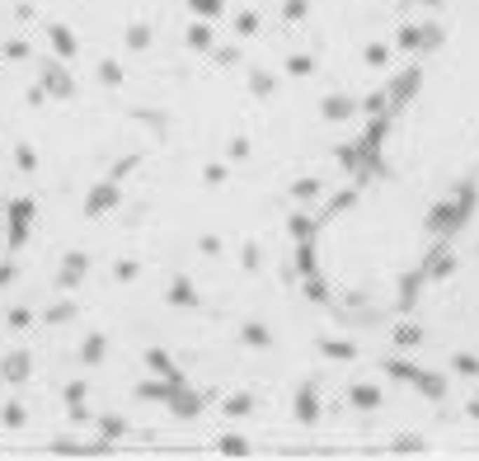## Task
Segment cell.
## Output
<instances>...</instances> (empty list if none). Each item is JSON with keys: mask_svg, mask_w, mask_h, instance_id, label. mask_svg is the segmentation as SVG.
I'll list each match as a JSON object with an SVG mask.
<instances>
[{"mask_svg": "<svg viewBox=\"0 0 479 461\" xmlns=\"http://www.w3.org/2000/svg\"><path fill=\"white\" fill-rule=\"evenodd\" d=\"M451 269H456V259H451V250H447V236H442V245H433V255H428L423 273H428V278H451Z\"/></svg>", "mask_w": 479, "mask_h": 461, "instance_id": "7", "label": "cell"}, {"mask_svg": "<svg viewBox=\"0 0 479 461\" xmlns=\"http://www.w3.org/2000/svg\"><path fill=\"white\" fill-rule=\"evenodd\" d=\"M395 339H400V344H418V330H414V325H400V330H395Z\"/></svg>", "mask_w": 479, "mask_h": 461, "instance_id": "46", "label": "cell"}, {"mask_svg": "<svg viewBox=\"0 0 479 461\" xmlns=\"http://www.w3.org/2000/svg\"><path fill=\"white\" fill-rule=\"evenodd\" d=\"M5 57H29V43H24V38H10V43H5Z\"/></svg>", "mask_w": 479, "mask_h": 461, "instance_id": "36", "label": "cell"}, {"mask_svg": "<svg viewBox=\"0 0 479 461\" xmlns=\"http://www.w3.org/2000/svg\"><path fill=\"white\" fill-rule=\"evenodd\" d=\"M174 391H179L174 382H141V386H137V396H141V400H170Z\"/></svg>", "mask_w": 479, "mask_h": 461, "instance_id": "12", "label": "cell"}, {"mask_svg": "<svg viewBox=\"0 0 479 461\" xmlns=\"http://www.w3.org/2000/svg\"><path fill=\"white\" fill-rule=\"evenodd\" d=\"M15 160H19V170H24V175H33V170H38V156H33L29 146H15Z\"/></svg>", "mask_w": 479, "mask_h": 461, "instance_id": "26", "label": "cell"}, {"mask_svg": "<svg viewBox=\"0 0 479 461\" xmlns=\"http://www.w3.org/2000/svg\"><path fill=\"white\" fill-rule=\"evenodd\" d=\"M47 38H52V48H57V57H76V52H80L76 33L66 29V24H52V29H47Z\"/></svg>", "mask_w": 479, "mask_h": 461, "instance_id": "9", "label": "cell"}, {"mask_svg": "<svg viewBox=\"0 0 479 461\" xmlns=\"http://www.w3.org/2000/svg\"><path fill=\"white\" fill-rule=\"evenodd\" d=\"M10 278H15V269H10V264H0V287L10 283Z\"/></svg>", "mask_w": 479, "mask_h": 461, "instance_id": "53", "label": "cell"}, {"mask_svg": "<svg viewBox=\"0 0 479 461\" xmlns=\"http://www.w3.org/2000/svg\"><path fill=\"white\" fill-rule=\"evenodd\" d=\"M217 62H221V66H235V62H240V52H235V48H221Z\"/></svg>", "mask_w": 479, "mask_h": 461, "instance_id": "49", "label": "cell"}, {"mask_svg": "<svg viewBox=\"0 0 479 461\" xmlns=\"http://www.w3.org/2000/svg\"><path fill=\"white\" fill-rule=\"evenodd\" d=\"M292 236L296 240H310V236H315V222H310V217H292Z\"/></svg>", "mask_w": 479, "mask_h": 461, "instance_id": "29", "label": "cell"}, {"mask_svg": "<svg viewBox=\"0 0 479 461\" xmlns=\"http://www.w3.org/2000/svg\"><path fill=\"white\" fill-rule=\"evenodd\" d=\"M245 269H259V245H245Z\"/></svg>", "mask_w": 479, "mask_h": 461, "instance_id": "51", "label": "cell"}, {"mask_svg": "<svg viewBox=\"0 0 479 461\" xmlns=\"http://www.w3.org/2000/svg\"><path fill=\"white\" fill-rule=\"evenodd\" d=\"M170 405H174V414H179V419H193V414L202 410V400L193 396V391H184V386H179V391L170 396Z\"/></svg>", "mask_w": 479, "mask_h": 461, "instance_id": "11", "label": "cell"}, {"mask_svg": "<svg viewBox=\"0 0 479 461\" xmlns=\"http://www.w3.org/2000/svg\"><path fill=\"white\" fill-rule=\"evenodd\" d=\"M456 372H461V377H479V358H470V353H456Z\"/></svg>", "mask_w": 479, "mask_h": 461, "instance_id": "27", "label": "cell"}, {"mask_svg": "<svg viewBox=\"0 0 479 461\" xmlns=\"http://www.w3.org/2000/svg\"><path fill=\"white\" fill-rule=\"evenodd\" d=\"M118 278H123V283H132V278H137V264H132V259H123V264H118Z\"/></svg>", "mask_w": 479, "mask_h": 461, "instance_id": "48", "label": "cell"}, {"mask_svg": "<svg viewBox=\"0 0 479 461\" xmlns=\"http://www.w3.org/2000/svg\"><path fill=\"white\" fill-rule=\"evenodd\" d=\"M113 207H118V179H99L85 198V217H109Z\"/></svg>", "mask_w": 479, "mask_h": 461, "instance_id": "2", "label": "cell"}, {"mask_svg": "<svg viewBox=\"0 0 479 461\" xmlns=\"http://www.w3.org/2000/svg\"><path fill=\"white\" fill-rule=\"evenodd\" d=\"M353 405L357 410H371V405H381V391L376 386H353Z\"/></svg>", "mask_w": 479, "mask_h": 461, "instance_id": "17", "label": "cell"}, {"mask_svg": "<svg viewBox=\"0 0 479 461\" xmlns=\"http://www.w3.org/2000/svg\"><path fill=\"white\" fill-rule=\"evenodd\" d=\"M146 43H151V29H146V24H132V29H127V48H146Z\"/></svg>", "mask_w": 479, "mask_h": 461, "instance_id": "23", "label": "cell"}, {"mask_svg": "<svg viewBox=\"0 0 479 461\" xmlns=\"http://www.w3.org/2000/svg\"><path fill=\"white\" fill-rule=\"evenodd\" d=\"M287 71H292V76H310V71H315V62H310V57H292V62H287Z\"/></svg>", "mask_w": 479, "mask_h": 461, "instance_id": "34", "label": "cell"}, {"mask_svg": "<svg viewBox=\"0 0 479 461\" xmlns=\"http://www.w3.org/2000/svg\"><path fill=\"white\" fill-rule=\"evenodd\" d=\"M325 353H329V358H353V344H339V339H325Z\"/></svg>", "mask_w": 479, "mask_h": 461, "instance_id": "33", "label": "cell"}, {"mask_svg": "<svg viewBox=\"0 0 479 461\" xmlns=\"http://www.w3.org/2000/svg\"><path fill=\"white\" fill-rule=\"evenodd\" d=\"M418 48H423V52L442 48V29H437V24H423V43H418Z\"/></svg>", "mask_w": 479, "mask_h": 461, "instance_id": "30", "label": "cell"}, {"mask_svg": "<svg viewBox=\"0 0 479 461\" xmlns=\"http://www.w3.org/2000/svg\"><path fill=\"white\" fill-rule=\"evenodd\" d=\"M80 400H85V386L71 382V386H66V405H80Z\"/></svg>", "mask_w": 479, "mask_h": 461, "instance_id": "45", "label": "cell"}, {"mask_svg": "<svg viewBox=\"0 0 479 461\" xmlns=\"http://www.w3.org/2000/svg\"><path fill=\"white\" fill-rule=\"evenodd\" d=\"M29 320H33L29 311H10V325H15V330H24V325H29Z\"/></svg>", "mask_w": 479, "mask_h": 461, "instance_id": "52", "label": "cell"}, {"mask_svg": "<svg viewBox=\"0 0 479 461\" xmlns=\"http://www.w3.org/2000/svg\"><path fill=\"white\" fill-rule=\"evenodd\" d=\"M367 62L371 66H386V48H381V43H371V48H367Z\"/></svg>", "mask_w": 479, "mask_h": 461, "instance_id": "44", "label": "cell"}, {"mask_svg": "<svg viewBox=\"0 0 479 461\" xmlns=\"http://www.w3.org/2000/svg\"><path fill=\"white\" fill-rule=\"evenodd\" d=\"M348 113H353V99H343V95L325 99V118H348Z\"/></svg>", "mask_w": 479, "mask_h": 461, "instance_id": "20", "label": "cell"}, {"mask_svg": "<svg viewBox=\"0 0 479 461\" xmlns=\"http://www.w3.org/2000/svg\"><path fill=\"white\" fill-rule=\"evenodd\" d=\"M146 363H151V372H160V377H165V382H174V386H184V372H179V367L170 363V353H160V349H151V353H146Z\"/></svg>", "mask_w": 479, "mask_h": 461, "instance_id": "8", "label": "cell"}, {"mask_svg": "<svg viewBox=\"0 0 479 461\" xmlns=\"http://www.w3.org/2000/svg\"><path fill=\"white\" fill-rule=\"evenodd\" d=\"M170 302H174V306H193V302H198V292H193V283H188V278H174Z\"/></svg>", "mask_w": 479, "mask_h": 461, "instance_id": "16", "label": "cell"}, {"mask_svg": "<svg viewBox=\"0 0 479 461\" xmlns=\"http://www.w3.org/2000/svg\"><path fill=\"white\" fill-rule=\"evenodd\" d=\"M104 349H109V344H104V334H90V339H85V344H80V363H99V358H104Z\"/></svg>", "mask_w": 479, "mask_h": 461, "instance_id": "15", "label": "cell"}, {"mask_svg": "<svg viewBox=\"0 0 479 461\" xmlns=\"http://www.w3.org/2000/svg\"><path fill=\"white\" fill-rule=\"evenodd\" d=\"M245 344H268V330L263 325H245Z\"/></svg>", "mask_w": 479, "mask_h": 461, "instance_id": "39", "label": "cell"}, {"mask_svg": "<svg viewBox=\"0 0 479 461\" xmlns=\"http://www.w3.org/2000/svg\"><path fill=\"white\" fill-rule=\"evenodd\" d=\"M188 5H193L202 19H212V15H221V5H226V0H188Z\"/></svg>", "mask_w": 479, "mask_h": 461, "instance_id": "28", "label": "cell"}, {"mask_svg": "<svg viewBox=\"0 0 479 461\" xmlns=\"http://www.w3.org/2000/svg\"><path fill=\"white\" fill-rule=\"evenodd\" d=\"M395 452H423V438L418 433H404V438H395Z\"/></svg>", "mask_w": 479, "mask_h": 461, "instance_id": "32", "label": "cell"}, {"mask_svg": "<svg viewBox=\"0 0 479 461\" xmlns=\"http://www.w3.org/2000/svg\"><path fill=\"white\" fill-rule=\"evenodd\" d=\"M52 452H62V457H71V452H76V457H80L85 447H80V443H71V438H57V443H52Z\"/></svg>", "mask_w": 479, "mask_h": 461, "instance_id": "40", "label": "cell"}, {"mask_svg": "<svg viewBox=\"0 0 479 461\" xmlns=\"http://www.w3.org/2000/svg\"><path fill=\"white\" fill-rule=\"evenodd\" d=\"M207 184H226V170L221 165H207Z\"/></svg>", "mask_w": 479, "mask_h": 461, "instance_id": "50", "label": "cell"}, {"mask_svg": "<svg viewBox=\"0 0 479 461\" xmlns=\"http://www.w3.org/2000/svg\"><path fill=\"white\" fill-rule=\"evenodd\" d=\"M24 419H29L24 405H5V410H0V424H5V429H24Z\"/></svg>", "mask_w": 479, "mask_h": 461, "instance_id": "21", "label": "cell"}, {"mask_svg": "<svg viewBox=\"0 0 479 461\" xmlns=\"http://www.w3.org/2000/svg\"><path fill=\"white\" fill-rule=\"evenodd\" d=\"M0 377H5V382H24V377H29V353H10V358L0 363Z\"/></svg>", "mask_w": 479, "mask_h": 461, "instance_id": "10", "label": "cell"}, {"mask_svg": "<svg viewBox=\"0 0 479 461\" xmlns=\"http://www.w3.org/2000/svg\"><path fill=\"white\" fill-rule=\"evenodd\" d=\"M456 207H461V217H470V212H475V184H470V179L456 189Z\"/></svg>", "mask_w": 479, "mask_h": 461, "instance_id": "19", "label": "cell"}, {"mask_svg": "<svg viewBox=\"0 0 479 461\" xmlns=\"http://www.w3.org/2000/svg\"><path fill=\"white\" fill-rule=\"evenodd\" d=\"M221 452H231V457H245L249 447H245V438H240V433H226V438H221Z\"/></svg>", "mask_w": 479, "mask_h": 461, "instance_id": "25", "label": "cell"}, {"mask_svg": "<svg viewBox=\"0 0 479 461\" xmlns=\"http://www.w3.org/2000/svg\"><path fill=\"white\" fill-rule=\"evenodd\" d=\"M188 43H193V48H212V29H207V24H193V29H188Z\"/></svg>", "mask_w": 479, "mask_h": 461, "instance_id": "24", "label": "cell"}, {"mask_svg": "<svg viewBox=\"0 0 479 461\" xmlns=\"http://www.w3.org/2000/svg\"><path fill=\"white\" fill-rule=\"evenodd\" d=\"M71 320H76V306L71 302H57L52 311H47V325H71Z\"/></svg>", "mask_w": 479, "mask_h": 461, "instance_id": "18", "label": "cell"}, {"mask_svg": "<svg viewBox=\"0 0 479 461\" xmlns=\"http://www.w3.org/2000/svg\"><path fill=\"white\" fill-rule=\"evenodd\" d=\"M292 193H296V198H315V193H320V184H315V179H301Z\"/></svg>", "mask_w": 479, "mask_h": 461, "instance_id": "41", "label": "cell"}, {"mask_svg": "<svg viewBox=\"0 0 479 461\" xmlns=\"http://www.w3.org/2000/svg\"><path fill=\"white\" fill-rule=\"evenodd\" d=\"M423 5H442V0H423Z\"/></svg>", "mask_w": 479, "mask_h": 461, "instance_id": "54", "label": "cell"}, {"mask_svg": "<svg viewBox=\"0 0 479 461\" xmlns=\"http://www.w3.org/2000/svg\"><path fill=\"white\" fill-rule=\"evenodd\" d=\"M386 372H390V377H395V382H414V377H418V367L400 363V358H390V363H386Z\"/></svg>", "mask_w": 479, "mask_h": 461, "instance_id": "22", "label": "cell"}, {"mask_svg": "<svg viewBox=\"0 0 479 461\" xmlns=\"http://www.w3.org/2000/svg\"><path fill=\"white\" fill-rule=\"evenodd\" d=\"M38 76H43V90H47V95H57V99H71V95H76V80H71V71H66L62 62H43V66H38Z\"/></svg>", "mask_w": 479, "mask_h": 461, "instance_id": "1", "label": "cell"}, {"mask_svg": "<svg viewBox=\"0 0 479 461\" xmlns=\"http://www.w3.org/2000/svg\"><path fill=\"white\" fill-rule=\"evenodd\" d=\"M85 269H90V255H66V259H62V273H57V287H62V292H71V287L85 278Z\"/></svg>", "mask_w": 479, "mask_h": 461, "instance_id": "6", "label": "cell"}, {"mask_svg": "<svg viewBox=\"0 0 479 461\" xmlns=\"http://www.w3.org/2000/svg\"><path fill=\"white\" fill-rule=\"evenodd\" d=\"M287 19H306V0H287V10H282Z\"/></svg>", "mask_w": 479, "mask_h": 461, "instance_id": "42", "label": "cell"}, {"mask_svg": "<svg viewBox=\"0 0 479 461\" xmlns=\"http://www.w3.org/2000/svg\"><path fill=\"white\" fill-rule=\"evenodd\" d=\"M418 85H423V71H418V66H409V71H400V80H395V85H390V104H395V109H400V104H409V99L418 95Z\"/></svg>", "mask_w": 479, "mask_h": 461, "instance_id": "5", "label": "cell"}, {"mask_svg": "<svg viewBox=\"0 0 479 461\" xmlns=\"http://www.w3.org/2000/svg\"><path fill=\"white\" fill-rule=\"evenodd\" d=\"M99 80H104V85H118V80H123V71H118L113 62H104V66H99Z\"/></svg>", "mask_w": 479, "mask_h": 461, "instance_id": "37", "label": "cell"}, {"mask_svg": "<svg viewBox=\"0 0 479 461\" xmlns=\"http://www.w3.org/2000/svg\"><path fill=\"white\" fill-rule=\"evenodd\" d=\"M249 405H254L249 396H231L226 400V414H249Z\"/></svg>", "mask_w": 479, "mask_h": 461, "instance_id": "35", "label": "cell"}, {"mask_svg": "<svg viewBox=\"0 0 479 461\" xmlns=\"http://www.w3.org/2000/svg\"><path fill=\"white\" fill-rule=\"evenodd\" d=\"M132 165H137V156H127V160H118V165H113V175H109V179H123L127 170H132Z\"/></svg>", "mask_w": 479, "mask_h": 461, "instance_id": "47", "label": "cell"}, {"mask_svg": "<svg viewBox=\"0 0 479 461\" xmlns=\"http://www.w3.org/2000/svg\"><path fill=\"white\" fill-rule=\"evenodd\" d=\"M254 95H273V76H263V71H259V76H254Z\"/></svg>", "mask_w": 479, "mask_h": 461, "instance_id": "43", "label": "cell"}, {"mask_svg": "<svg viewBox=\"0 0 479 461\" xmlns=\"http://www.w3.org/2000/svg\"><path fill=\"white\" fill-rule=\"evenodd\" d=\"M461 226H465V217H461V207H456V203H437L433 217H428V231H433L437 240L451 236V231H461Z\"/></svg>", "mask_w": 479, "mask_h": 461, "instance_id": "4", "label": "cell"}, {"mask_svg": "<svg viewBox=\"0 0 479 461\" xmlns=\"http://www.w3.org/2000/svg\"><path fill=\"white\" fill-rule=\"evenodd\" d=\"M235 29L245 33V38H249V33H259V15H240V19H235Z\"/></svg>", "mask_w": 479, "mask_h": 461, "instance_id": "38", "label": "cell"}, {"mask_svg": "<svg viewBox=\"0 0 479 461\" xmlns=\"http://www.w3.org/2000/svg\"><path fill=\"white\" fill-rule=\"evenodd\" d=\"M315 414H320V405H315V391H301V396H296V419H301V424H315Z\"/></svg>", "mask_w": 479, "mask_h": 461, "instance_id": "14", "label": "cell"}, {"mask_svg": "<svg viewBox=\"0 0 479 461\" xmlns=\"http://www.w3.org/2000/svg\"><path fill=\"white\" fill-rule=\"evenodd\" d=\"M33 212H38V207H33V198H15V203H10V245H15V250L29 240Z\"/></svg>", "mask_w": 479, "mask_h": 461, "instance_id": "3", "label": "cell"}, {"mask_svg": "<svg viewBox=\"0 0 479 461\" xmlns=\"http://www.w3.org/2000/svg\"><path fill=\"white\" fill-rule=\"evenodd\" d=\"M99 433H104L109 443H113V438H123V419H113V414H109V419H99Z\"/></svg>", "mask_w": 479, "mask_h": 461, "instance_id": "31", "label": "cell"}, {"mask_svg": "<svg viewBox=\"0 0 479 461\" xmlns=\"http://www.w3.org/2000/svg\"><path fill=\"white\" fill-rule=\"evenodd\" d=\"M414 382H418V391H423V396H433V400H442V396H447V382H442L437 372H418Z\"/></svg>", "mask_w": 479, "mask_h": 461, "instance_id": "13", "label": "cell"}]
</instances>
